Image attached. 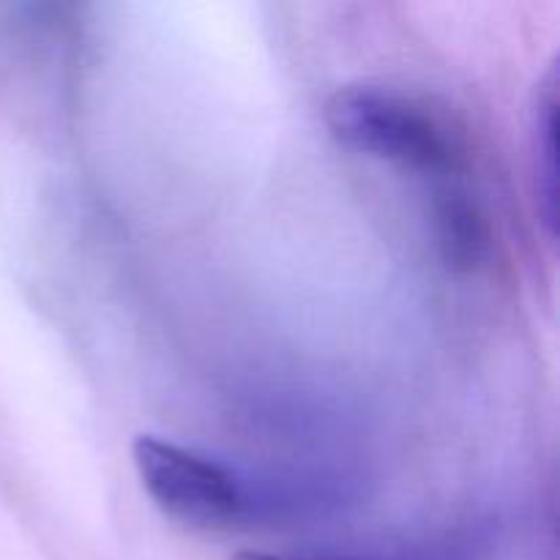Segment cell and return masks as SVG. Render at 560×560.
<instances>
[{"instance_id": "cell-1", "label": "cell", "mask_w": 560, "mask_h": 560, "mask_svg": "<svg viewBox=\"0 0 560 560\" xmlns=\"http://www.w3.org/2000/svg\"><path fill=\"white\" fill-rule=\"evenodd\" d=\"M323 118L345 148L402 167L443 173L457 159V142L446 120L399 88L375 82L345 85L328 96Z\"/></svg>"}, {"instance_id": "cell-2", "label": "cell", "mask_w": 560, "mask_h": 560, "mask_svg": "<svg viewBox=\"0 0 560 560\" xmlns=\"http://www.w3.org/2000/svg\"><path fill=\"white\" fill-rule=\"evenodd\" d=\"M142 490L170 520L200 530H224L249 517L252 498L230 465L156 435L131 443Z\"/></svg>"}, {"instance_id": "cell-3", "label": "cell", "mask_w": 560, "mask_h": 560, "mask_svg": "<svg viewBox=\"0 0 560 560\" xmlns=\"http://www.w3.org/2000/svg\"><path fill=\"white\" fill-rule=\"evenodd\" d=\"M536 191L547 235L558 228V69L552 66L536 107Z\"/></svg>"}, {"instance_id": "cell-4", "label": "cell", "mask_w": 560, "mask_h": 560, "mask_svg": "<svg viewBox=\"0 0 560 560\" xmlns=\"http://www.w3.org/2000/svg\"><path fill=\"white\" fill-rule=\"evenodd\" d=\"M441 230L446 255L457 262H474L485 249V222L459 197H448L441 206Z\"/></svg>"}, {"instance_id": "cell-5", "label": "cell", "mask_w": 560, "mask_h": 560, "mask_svg": "<svg viewBox=\"0 0 560 560\" xmlns=\"http://www.w3.org/2000/svg\"><path fill=\"white\" fill-rule=\"evenodd\" d=\"M233 560H413L394 556V552H350V550H310V552H260L246 550L238 552Z\"/></svg>"}]
</instances>
